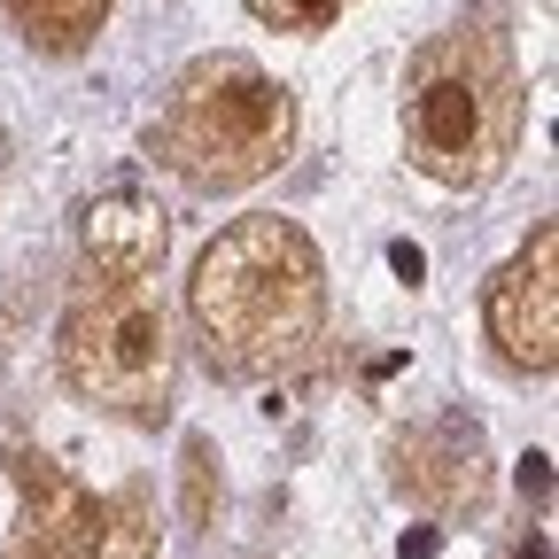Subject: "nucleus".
I'll list each match as a JSON object with an SVG mask.
<instances>
[{
	"label": "nucleus",
	"instance_id": "nucleus-1",
	"mask_svg": "<svg viewBox=\"0 0 559 559\" xmlns=\"http://www.w3.org/2000/svg\"><path fill=\"white\" fill-rule=\"evenodd\" d=\"M187 319L218 381H272L311 358L326 326V264L296 218H234L187 272Z\"/></svg>",
	"mask_w": 559,
	"mask_h": 559
},
{
	"label": "nucleus",
	"instance_id": "nucleus-2",
	"mask_svg": "<svg viewBox=\"0 0 559 559\" xmlns=\"http://www.w3.org/2000/svg\"><path fill=\"white\" fill-rule=\"evenodd\" d=\"M521 148V62L498 16H459L404 70V156L436 187H489Z\"/></svg>",
	"mask_w": 559,
	"mask_h": 559
},
{
	"label": "nucleus",
	"instance_id": "nucleus-3",
	"mask_svg": "<svg viewBox=\"0 0 559 559\" xmlns=\"http://www.w3.org/2000/svg\"><path fill=\"white\" fill-rule=\"evenodd\" d=\"M148 148L202 194H241L296 156V94L249 55H194L164 86Z\"/></svg>",
	"mask_w": 559,
	"mask_h": 559
},
{
	"label": "nucleus",
	"instance_id": "nucleus-4",
	"mask_svg": "<svg viewBox=\"0 0 559 559\" xmlns=\"http://www.w3.org/2000/svg\"><path fill=\"white\" fill-rule=\"evenodd\" d=\"M55 366L79 404L124 419V428H164L179 389L171 311L148 288H79L55 334Z\"/></svg>",
	"mask_w": 559,
	"mask_h": 559
},
{
	"label": "nucleus",
	"instance_id": "nucleus-5",
	"mask_svg": "<svg viewBox=\"0 0 559 559\" xmlns=\"http://www.w3.org/2000/svg\"><path fill=\"white\" fill-rule=\"evenodd\" d=\"M9 474L24 489V551L16 559H156V506L140 481H124L117 498H94L39 451H16Z\"/></svg>",
	"mask_w": 559,
	"mask_h": 559
},
{
	"label": "nucleus",
	"instance_id": "nucleus-6",
	"mask_svg": "<svg viewBox=\"0 0 559 559\" xmlns=\"http://www.w3.org/2000/svg\"><path fill=\"white\" fill-rule=\"evenodd\" d=\"M481 326L513 373L544 381L559 366V226H536L528 249L498 264V280L481 296Z\"/></svg>",
	"mask_w": 559,
	"mask_h": 559
},
{
	"label": "nucleus",
	"instance_id": "nucleus-7",
	"mask_svg": "<svg viewBox=\"0 0 559 559\" xmlns=\"http://www.w3.org/2000/svg\"><path fill=\"white\" fill-rule=\"evenodd\" d=\"M389 474L396 489L419 506V513H436V521H474L489 506V443L466 412H436V419H419V428L396 436L389 451Z\"/></svg>",
	"mask_w": 559,
	"mask_h": 559
},
{
	"label": "nucleus",
	"instance_id": "nucleus-8",
	"mask_svg": "<svg viewBox=\"0 0 559 559\" xmlns=\"http://www.w3.org/2000/svg\"><path fill=\"white\" fill-rule=\"evenodd\" d=\"M171 249V210L140 187H109L79 210V257L86 288H148Z\"/></svg>",
	"mask_w": 559,
	"mask_h": 559
},
{
	"label": "nucleus",
	"instance_id": "nucleus-9",
	"mask_svg": "<svg viewBox=\"0 0 559 559\" xmlns=\"http://www.w3.org/2000/svg\"><path fill=\"white\" fill-rule=\"evenodd\" d=\"M0 9L39 55H79V47H94V32L109 24L117 0H0Z\"/></svg>",
	"mask_w": 559,
	"mask_h": 559
},
{
	"label": "nucleus",
	"instance_id": "nucleus-10",
	"mask_svg": "<svg viewBox=\"0 0 559 559\" xmlns=\"http://www.w3.org/2000/svg\"><path fill=\"white\" fill-rule=\"evenodd\" d=\"M179 513H187V528L218 521V451L202 436H187V451H179Z\"/></svg>",
	"mask_w": 559,
	"mask_h": 559
},
{
	"label": "nucleus",
	"instance_id": "nucleus-11",
	"mask_svg": "<svg viewBox=\"0 0 559 559\" xmlns=\"http://www.w3.org/2000/svg\"><path fill=\"white\" fill-rule=\"evenodd\" d=\"M342 9H358V0H249V16L272 32H326L342 24Z\"/></svg>",
	"mask_w": 559,
	"mask_h": 559
}]
</instances>
